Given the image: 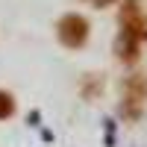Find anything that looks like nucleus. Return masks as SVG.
Returning <instances> with one entry per match:
<instances>
[{
  "label": "nucleus",
  "instance_id": "nucleus-3",
  "mask_svg": "<svg viewBox=\"0 0 147 147\" xmlns=\"http://www.w3.org/2000/svg\"><path fill=\"white\" fill-rule=\"evenodd\" d=\"M12 112H15V100H12L6 91H0V121H3V118H9Z\"/></svg>",
  "mask_w": 147,
  "mask_h": 147
},
{
  "label": "nucleus",
  "instance_id": "nucleus-4",
  "mask_svg": "<svg viewBox=\"0 0 147 147\" xmlns=\"http://www.w3.org/2000/svg\"><path fill=\"white\" fill-rule=\"evenodd\" d=\"M91 3H97V6H106V3H109V0H91Z\"/></svg>",
  "mask_w": 147,
  "mask_h": 147
},
{
  "label": "nucleus",
  "instance_id": "nucleus-1",
  "mask_svg": "<svg viewBox=\"0 0 147 147\" xmlns=\"http://www.w3.org/2000/svg\"><path fill=\"white\" fill-rule=\"evenodd\" d=\"M121 41H118V50L121 59H136V47L141 38H147V15L138 0H127V6L121 9Z\"/></svg>",
  "mask_w": 147,
  "mask_h": 147
},
{
  "label": "nucleus",
  "instance_id": "nucleus-2",
  "mask_svg": "<svg viewBox=\"0 0 147 147\" xmlns=\"http://www.w3.org/2000/svg\"><path fill=\"white\" fill-rule=\"evenodd\" d=\"M59 38H62V44H68V47H82L85 38H88V24H85V18L65 15L59 21Z\"/></svg>",
  "mask_w": 147,
  "mask_h": 147
}]
</instances>
